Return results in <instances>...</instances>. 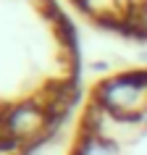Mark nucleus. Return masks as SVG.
<instances>
[{
  "label": "nucleus",
  "instance_id": "1",
  "mask_svg": "<svg viewBox=\"0 0 147 155\" xmlns=\"http://www.w3.org/2000/svg\"><path fill=\"white\" fill-rule=\"evenodd\" d=\"M103 113L123 121H147V68L116 71L103 76L90 97Z\"/></svg>",
  "mask_w": 147,
  "mask_h": 155
},
{
  "label": "nucleus",
  "instance_id": "2",
  "mask_svg": "<svg viewBox=\"0 0 147 155\" xmlns=\"http://www.w3.org/2000/svg\"><path fill=\"white\" fill-rule=\"evenodd\" d=\"M71 3L95 24L118 26V29L126 26L129 11L134 5V0H71Z\"/></svg>",
  "mask_w": 147,
  "mask_h": 155
}]
</instances>
